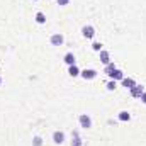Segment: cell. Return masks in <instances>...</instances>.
Wrapping results in <instances>:
<instances>
[{"mask_svg":"<svg viewBox=\"0 0 146 146\" xmlns=\"http://www.w3.org/2000/svg\"><path fill=\"white\" fill-rule=\"evenodd\" d=\"M56 2H58V5H61V7H65V5L70 3V0H56Z\"/></svg>","mask_w":146,"mask_h":146,"instance_id":"cell-19","label":"cell"},{"mask_svg":"<svg viewBox=\"0 0 146 146\" xmlns=\"http://www.w3.org/2000/svg\"><path fill=\"white\" fill-rule=\"evenodd\" d=\"M33 146H42V138H41V136H34V139H33Z\"/></svg>","mask_w":146,"mask_h":146,"instance_id":"cell-16","label":"cell"},{"mask_svg":"<svg viewBox=\"0 0 146 146\" xmlns=\"http://www.w3.org/2000/svg\"><path fill=\"white\" fill-rule=\"evenodd\" d=\"M0 85H2V76H0Z\"/></svg>","mask_w":146,"mask_h":146,"instance_id":"cell-21","label":"cell"},{"mask_svg":"<svg viewBox=\"0 0 146 146\" xmlns=\"http://www.w3.org/2000/svg\"><path fill=\"white\" fill-rule=\"evenodd\" d=\"M92 48H94V51H102V42H99V41H95L94 44H92Z\"/></svg>","mask_w":146,"mask_h":146,"instance_id":"cell-17","label":"cell"},{"mask_svg":"<svg viewBox=\"0 0 146 146\" xmlns=\"http://www.w3.org/2000/svg\"><path fill=\"white\" fill-rule=\"evenodd\" d=\"M109 78L110 80H114V82H115V80H122V78H124V73L121 72L119 68H115V70L109 75Z\"/></svg>","mask_w":146,"mask_h":146,"instance_id":"cell-10","label":"cell"},{"mask_svg":"<svg viewBox=\"0 0 146 146\" xmlns=\"http://www.w3.org/2000/svg\"><path fill=\"white\" fill-rule=\"evenodd\" d=\"M115 88H117V83H115L114 80H110L109 83H107V90H109V92H112V90H115Z\"/></svg>","mask_w":146,"mask_h":146,"instance_id":"cell-18","label":"cell"},{"mask_svg":"<svg viewBox=\"0 0 146 146\" xmlns=\"http://www.w3.org/2000/svg\"><path fill=\"white\" fill-rule=\"evenodd\" d=\"M139 99H141V102H143V104H145V106H146V90H145V92H143V95H141Z\"/></svg>","mask_w":146,"mask_h":146,"instance_id":"cell-20","label":"cell"},{"mask_svg":"<svg viewBox=\"0 0 146 146\" xmlns=\"http://www.w3.org/2000/svg\"><path fill=\"white\" fill-rule=\"evenodd\" d=\"M119 121H122V122H127V121H131V114L127 112V110H122V112H119Z\"/></svg>","mask_w":146,"mask_h":146,"instance_id":"cell-12","label":"cell"},{"mask_svg":"<svg viewBox=\"0 0 146 146\" xmlns=\"http://www.w3.org/2000/svg\"><path fill=\"white\" fill-rule=\"evenodd\" d=\"M114 70H115V65H114V63L110 61L109 65H106V68H104V73H106V75L109 76V75H110L112 72H114Z\"/></svg>","mask_w":146,"mask_h":146,"instance_id":"cell-15","label":"cell"},{"mask_svg":"<svg viewBox=\"0 0 146 146\" xmlns=\"http://www.w3.org/2000/svg\"><path fill=\"white\" fill-rule=\"evenodd\" d=\"M82 36L85 37V39H92V37L95 36L94 26H83V27H82Z\"/></svg>","mask_w":146,"mask_h":146,"instance_id":"cell-3","label":"cell"},{"mask_svg":"<svg viewBox=\"0 0 146 146\" xmlns=\"http://www.w3.org/2000/svg\"><path fill=\"white\" fill-rule=\"evenodd\" d=\"M80 76H82L83 80H94V78L97 76V70H94V68H85L83 72H80Z\"/></svg>","mask_w":146,"mask_h":146,"instance_id":"cell-2","label":"cell"},{"mask_svg":"<svg viewBox=\"0 0 146 146\" xmlns=\"http://www.w3.org/2000/svg\"><path fill=\"white\" fill-rule=\"evenodd\" d=\"M34 2H37V0H34Z\"/></svg>","mask_w":146,"mask_h":146,"instance_id":"cell-22","label":"cell"},{"mask_svg":"<svg viewBox=\"0 0 146 146\" xmlns=\"http://www.w3.org/2000/svg\"><path fill=\"white\" fill-rule=\"evenodd\" d=\"M143 92H145V88H143V85H134L133 88H131V97H134V99H139L141 95H143Z\"/></svg>","mask_w":146,"mask_h":146,"instance_id":"cell-5","label":"cell"},{"mask_svg":"<svg viewBox=\"0 0 146 146\" xmlns=\"http://www.w3.org/2000/svg\"><path fill=\"white\" fill-rule=\"evenodd\" d=\"M121 83H122V87H126V88H129V90L136 85V82H134L133 78H129V76H124V78L121 80Z\"/></svg>","mask_w":146,"mask_h":146,"instance_id":"cell-8","label":"cell"},{"mask_svg":"<svg viewBox=\"0 0 146 146\" xmlns=\"http://www.w3.org/2000/svg\"><path fill=\"white\" fill-rule=\"evenodd\" d=\"M68 73H70V76H78L80 75V68L76 65H72V66H68Z\"/></svg>","mask_w":146,"mask_h":146,"instance_id":"cell-13","label":"cell"},{"mask_svg":"<svg viewBox=\"0 0 146 146\" xmlns=\"http://www.w3.org/2000/svg\"><path fill=\"white\" fill-rule=\"evenodd\" d=\"M63 61H65L68 66L75 65V61H76V60H75V54H73V53H66V54H65V58H63Z\"/></svg>","mask_w":146,"mask_h":146,"instance_id":"cell-11","label":"cell"},{"mask_svg":"<svg viewBox=\"0 0 146 146\" xmlns=\"http://www.w3.org/2000/svg\"><path fill=\"white\" fill-rule=\"evenodd\" d=\"M99 54H100V61H102L104 65H109L110 63V53L109 51L102 49V51H99Z\"/></svg>","mask_w":146,"mask_h":146,"instance_id":"cell-9","label":"cell"},{"mask_svg":"<svg viewBox=\"0 0 146 146\" xmlns=\"http://www.w3.org/2000/svg\"><path fill=\"white\" fill-rule=\"evenodd\" d=\"M49 42H51L53 46H61V44L65 42V37H63V34L56 33V34H53V36L49 37Z\"/></svg>","mask_w":146,"mask_h":146,"instance_id":"cell-4","label":"cell"},{"mask_svg":"<svg viewBox=\"0 0 146 146\" xmlns=\"http://www.w3.org/2000/svg\"><path fill=\"white\" fill-rule=\"evenodd\" d=\"M53 141H54V145H63L65 143V133L63 131H54L53 133Z\"/></svg>","mask_w":146,"mask_h":146,"instance_id":"cell-6","label":"cell"},{"mask_svg":"<svg viewBox=\"0 0 146 146\" xmlns=\"http://www.w3.org/2000/svg\"><path fill=\"white\" fill-rule=\"evenodd\" d=\"M36 22L37 24H46V15L42 14V12H36Z\"/></svg>","mask_w":146,"mask_h":146,"instance_id":"cell-14","label":"cell"},{"mask_svg":"<svg viewBox=\"0 0 146 146\" xmlns=\"http://www.w3.org/2000/svg\"><path fill=\"white\" fill-rule=\"evenodd\" d=\"M78 122H80V127H83V129H90L92 127V119H90L88 114H80L78 115Z\"/></svg>","mask_w":146,"mask_h":146,"instance_id":"cell-1","label":"cell"},{"mask_svg":"<svg viewBox=\"0 0 146 146\" xmlns=\"http://www.w3.org/2000/svg\"><path fill=\"white\" fill-rule=\"evenodd\" d=\"M72 146H83L82 138H80V134H78V131H73V133H72Z\"/></svg>","mask_w":146,"mask_h":146,"instance_id":"cell-7","label":"cell"}]
</instances>
